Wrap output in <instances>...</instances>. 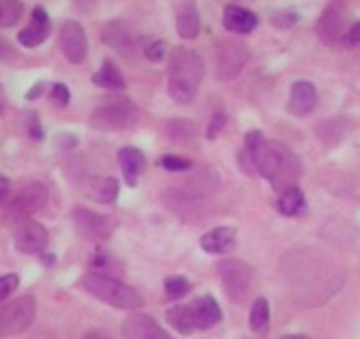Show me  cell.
Wrapping results in <instances>:
<instances>
[{
    "label": "cell",
    "instance_id": "8",
    "mask_svg": "<svg viewBox=\"0 0 360 339\" xmlns=\"http://www.w3.org/2000/svg\"><path fill=\"white\" fill-rule=\"evenodd\" d=\"M217 274H219L221 285L224 293L233 302H244L249 295L252 283V272L248 264L237 258H226L217 264Z\"/></svg>",
    "mask_w": 360,
    "mask_h": 339
},
{
    "label": "cell",
    "instance_id": "13",
    "mask_svg": "<svg viewBox=\"0 0 360 339\" xmlns=\"http://www.w3.org/2000/svg\"><path fill=\"white\" fill-rule=\"evenodd\" d=\"M48 198H50V193L43 182H29L25 188L20 189L9 209L18 217H27L29 214L39 212L41 209H44Z\"/></svg>",
    "mask_w": 360,
    "mask_h": 339
},
{
    "label": "cell",
    "instance_id": "17",
    "mask_svg": "<svg viewBox=\"0 0 360 339\" xmlns=\"http://www.w3.org/2000/svg\"><path fill=\"white\" fill-rule=\"evenodd\" d=\"M318 105V92L313 83L307 79L293 82L290 87V112L297 117H306L313 113Z\"/></svg>",
    "mask_w": 360,
    "mask_h": 339
},
{
    "label": "cell",
    "instance_id": "14",
    "mask_svg": "<svg viewBox=\"0 0 360 339\" xmlns=\"http://www.w3.org/2000/svg\"><path fill=\"white\" fill-rule=\"evenodd\" d=\"M124 339H173L154 318L134 311L122 321Z\"/></svg>",
    "mask_w": 360,
    "mask_h": 339
},
{
    "label": "cell",
    "instance_id": "41",
    "mask_svg": "<svg viewBox=\"0 0 360 339\" xmlns=\"http://www.w3.org/2000/svg\"><path fill=\"white\" fill-rule=\"evenodd\" d=\"M4 103H6V94L4 91H2V87H0V112H2V108H4Z\"/></svg>",
    "mask_w": 360,
    "mask_h": 339
},
{
    "label": "cell",
    "instance_id": "27",
    "mask_svg": "<svg viewBox=\"0 0 360 339\" xmlns=\"http://www.w3.org/2000/svg\"><path fill=\"white\" fill-rule=\"evenodd\" d=\"M191 292V281L186 276H169L165 279V293L168 299L176 300Z\"/></svg>",
    "mask_w": 360,
    "mask_h": 339
},
{
    "label": "cell",
    "instance_id": "2",
    "mask_svg": "<svg viewBox=\"0 0 360 339\" xmlns=\"http://www.w3.org/2000/svg\"><path fill=\"white\" fill-rule=\"evenodd\" d=\"M205 75V64L198 51L175 46L168 58V92L179 105H189L196 98Z\"/></svg>",
    "mask_w": 360,
    "mask_h": 339
},
{
    "label": "cell",
    "instance_id": "3",
    "mask_svg": "<svg viewBox=\"0 0 360 339\" xmlns=\"http://www.w3.org/2000/svg\"><path fill=\"white\" fill-rule=\"evenodd\" d=\"M165 318L176 332L189 335L216 327L223 320V313L212 295H203L188 304L169 307Z\"/></svg>",
    "mask_w": 360,
    "mask_h": 339
},
{
    "label": "cell",
    "instance_id": "16",
    "mask_svg": "<svg viewBox=\"0 0 360 339\" xmlns=\"http://www.w3.org/2000/svg\"><path fill=\"white\" fill-rule=\"evenodd\" d=\"M50 16H48L46 9L37 6L34 8L29 25L18 32V43L25 48H37L50 37Z\"/></svg>",
    "mask_w": 360,
    "mask_h": 339
},
{
    "label": "cell",
    "instance_id": "29",
    "mask_svg": "<svg viewBox=\"0 0 360 339\" xmlns=\"http://www.w3.org/2000/svg\"><path fill=\"white\" fill-rule=\"evenodd\" d=\"M159 165H161L166 172H186V170L191 168V161H189V159L175 154L162 155Z\"/></svg>",
    "mask_w": 360,
    "mask_h": 339
},
{
    "label": "cell",
    "instance_id": "25",
    "mask_svg": "<svg viewBox=\"0 0 360 339\" xmlns=\"http://www.w3.org/2000/svg\"><path fill=\"white\" fill-rule=\"evenodd\" d=\"M270 325V306L269 300L259 297L252 302L251 313H249V328L255 334H265Z\"/></svg>",
    "mask_w": 360,
    "mask_h": 339
},
{
    "label": "cell",
    "instance_id": "5",
    "mask_svg": "<svg viewBox=\"0 0 360 339\" xmlns=\"http://www.w3.org/2000/svg\"><path fill=\"white\" fill-rule=\"evenodd\" d=\"M138 106L129 98H110L90 113V126L98 131L129 129L138 120Z\"/></svg>",
    "mask_w": 360,
    "mask_h": 339
},
{
    "label": "cell",
    "instance_id": "23",
    "mask_svg": "<svg viewBox=\"0 0 360 339\" xmlns=\"http://www.w3.org/2000/svg\"><path fill=\"white\" fill-rule=\"evenodd\" d=\"M90 79L98 87L110 89V91H120V89L126 87V82H124L122 75H120V69L117 68V64L112 58H105L99 71H96V75H92Z\"/></svg>",
    "mask_w": 360,
    "mask_h": 339
},
{
    "label": "cell",
    "instance_id": "15",
    "mask_svg": "<svg viewBox=\"0 0 360 339\" xmlns=\"http://www.w3.org/2000/svg\"><path fill=\"white\" fill-rule=\"evenodd\" d=\"M79 191L92 202L113 203L119 196V182L113 177L101 175H83L79 179Z\"/></svg>",
    "mask_w": 360,
    "mask_h": 339
},
{
    "label": "cell",
    "instance_id": "7",
    "mask_svg": "<svg viewBox=\"0 0 360 339\" xmlns=\"http://www.w3.org/2000/svg\"><path fill=\"white\" fill-rule=\"evenodd\" d=\"M348 8L342 0H334L325 8L316 22V36L325 46H339L345 44L348 34Z\"/></svg>",
    "mask_w": 360,
    "mask_h": 339
},
{
    "label": "cell",
    "instance_id": "20",
    "mask_svg": "<svg viewBox=\"0 0 360 339\" xmlns=\"http://www.w3.org/2000/svg\"><path fill=\"white\" fill-rule=\"evenodd\" d=\"M101 37L106 46H112L113 50L120 51V53H133L134 46H136L131 29L127 27V23L120 22V20L106 23L101 32Z\"/></svg>",
    "mask_w": 360,
    "mask_h": 339
},
{
    "label": "cell",
    "instance_id": "32",
    "mask_svg": "<svg viewBox=\"0 0 360 339\" xmlns=\"http://www.w3.org/2000/svg\"><path fill=\"white\" fill-rule=\"evenodd\" d=\"M51 99H53L55 105L64 108L71 101V92H69V89L65 87L64 83H53L51 85Z\"/></svg>",
    "mask_w": 360,
    "mask_h": 339
},
{
    "label": "cell",
    "instance_id": "21",
    "mask_svg": "<svg viewBox=\"0 0 360 339\" xmlns=\"http://www.w3.org/2000/svg\"><path fill=\"white\" fill-rule=\"evenodd\" d=\"M223 25L228 32L251 34L258 27V16L240 6H226L223 13Z\"/></svg>",
    "mask_w": 360,
    "mask_h": 339
},
{
    "label": "cell",
    "instance_id": "11",
    "mask_svg": "<svg viewBox=\"0 0 360 339\" xmlns=\"http://www.w3.org/2000/svg\"><path fill=\"white\" fill-rule=\"evenodd\" d=\"M58 46H60L65 60L75 65L83 64L86 58V51H89L85 29L75 20H65L58 32Z\"/></svg>",
    "mask_w": 360,
    "mask_h": 339
},
{
    "label": "cell",
    "instance_id": "33",
    "mask_svg": "<svg viewBox=\"0 0 360 339\" xmlns=\"http://www.w3.org/2000/svg\"><path fill=\"white\" fill-rule=\"evenodd\" d=\"M224 124H226V113L224 112L214 113L212 119H210V122H209V127H207V138H209V140L217 138V134L223 131Z\"/></svg>",
    "mask_w": 360,
    "mask_h": 339
},
{
    "label": "cell",
    "instance_id": "18",
    "mask_svg": "<svg viewBox=\"0 0 360 339\" xmlns=\"http://www.w3.org/2000/svg\"><path fill=\"white\" fill-rule=\"evenodd\" d=\"M175 29L182 39L191 41L196 39L202 29V20H200V11L196 2L193 0H186L176 9V18H175Z\"/></svg>",
    "mask_w": 360,
    "mask_h": 339
},
{
    "label": "cell",
    "instance_id": "42",
    "mask_svg": "<svg viewBox=\"0 0 360 339\" xmlns=\"http://www.w3.org/2000/svg\"><path fill=\"white\" fill-rule=\"evenodd\" d=\"M86 2H90V4H94V2H98V0H78L79 9H85V4H86Z\"/></svg>",
    "mask_w": 360,
    "mask_h": 339
},
{
    "label": "cell",
    "instance_id": "38",
    "mask_svg": "<svg viewBox=\"0 0 360 339\" xmlns=\"http://www.w3.org/2000/svg\"><path fill=\"white\" fill-rule=\"evenodd\" d=\"M83 339H113V338L103 331H90L83 335Z\"/></svg>",
    "mask_w": 360,
    "mask_h": 339
},
{
    "label": "cell",
    "instance_id": "39",
    "mask_svg": "<svg viewBox=\"0 0 360 339\" xmlns=\"http://www.w3.org/2000/svg\"><path fill=\"white\" fill-rule=\"evenodd\" d=\"M44 92V83H36L32 87V91L27 94V99H36L37 96H41Z\"/></svg>",
    "mask_w": 360,
    "mask_h": 339
},
{
    "label": "cell",
    "instance_id": "31",
    "mask_svg": "<svg viewBox=\"0 0 360 339\" xmlns=\"http://www.w3.org/2000/svg\"><path fill=\"white\" fill-rule=\"evenodd\" d=\"M145 51V57L152 62H161L165 58L166 53V44L165 41L161 39H155V41H148L147 44L143 46Z\"/></svg>",
    "mask_w": 360,
    "mask_h": 339
},
{
    "label": "cell",
    "instance_id": "19",
    "mask_svg": "<svg viewBox=\"0 0 360 339\" xmlns=\"http://www.w3.org/2000/svg\"><path fill=\"white\" fill-rule=\"evenodd\" d=\"M237 244V230L233 226H216L200 238V245L210 255H226Z\"/></svg>",
    "mask_w": 360,
    "mask_h": 339
},
{
    "label": "cell",
    "instance_id": "35",
    "mask_svg": "<svg viewBox=\"0 0 360 339\" xmlns=\"http://www.w3.org/2000/svg\"><path fill=\"white\" fill-rule=\"evenodd\" d=\"M345 46L360 48V20L349 27L348 34L345 37Z\"/></svg>",
    "mask_w": 360,
    "mask_h": 339
},
{
    "label": "cell",
    "instance_id": "4",
    "mask_svg": "<svg viewBox=\"0 0 360 339\" xmlns=\"http://www.w3.org/2000/svg\"><path fill=\"white\" fill-rule=\"evenodd\" d=\"M82 286L101 302L119 309H141L145 304L143 297L136 290L101 272H86L82 278Z\"/></svg>",
    "mask_w": 360,
    "mask_h": 339
},
{
    "label": "cell",
    "instance_id": "34",
    "mask_svg": "<svg viewBox=\"0 0 360 339\" xmlns=\"http://www.w3.org/2000/svg\"><path fill=\"white\" fill-rule=\"evenodd\" d=\"M25 124H27V131H29L30 136L36 138V140H41V138H43V127H41V122H39V119H37L36 113L29 112Z\"/></svg>",
    "mask_w": 360,
    "mask_h": 339
},
{
    "label": "cell",
    "instance_id": "24",
    "mask_svg": "<svg viewBox=\"0 0 360 339\" xmlns=\"http://www.w3.org/2000/svg\"><path fill=\"white\" fill-rule=\"evenodd\" d=\"M278 207H279V212H281L283 216L297 217L300 216V214L306 212L307 209L306 196H304V193L295 186V188H290L281 193Z\"/></svg>",
    "mask_w": 360,
    "mask_h": 339
},
{
    "label": "cell",
    "instance_id": "37",
    "mask_svg": "<svg viewBox=\"0 0 360 339\" xmlns=\"http://www.w3.org/2000/svg\"><path fill=\"white\" fill-rule=\"evenodd\" d=\"M9 184H11V182H9V179L4 177V175H0V202L8 198Z\"/></svg>",
    "mask_w": 360,
    "mask_h": 339
},
{
    "label": "cell",
    "instance_id": "22",
    "mask_svg": "<svg viewBox=\"0 0 360 339\" xmlns=\"http://www.w3.org/2000/svg\"><path fill=\"white\" fill-rule=\"evenodd\" d=\"M119 165L126 184L129 188H134L145 170V155L134 147H124L119 152Z\"/></svg>",
    "mask_w": 360,
    "mask_h": 339
},
{
    "label": "cell",
    "instance_id": "30",
    "mask_svg": "<svg viewBox=\"0 0 360 339\" xmlns=\"http://www.w3.org/2000/svg\"><path fill=\"white\" fill-rule=\"evenodd\" d=\"M20 285V278L16 274L0 276V304H4L8 297H11L16 292Z\"/></svg>",
    "mask_w": 360,
    "mask_h": 339
},
{
    "label": "cell",
    "instance_id": "10",
    "mask_svg": "<svg viewBox=\"0 0 360 339\" xmlns=\"http://www.w3.org/2000/svg\"><path fill=\"white\" fill-rule=\"evenodd\" d=\"M72 221H75L76 231L86 241H106L112 237L117 228V219L112 216H103L94 210L85 207H76L72 210Z\"/></svg>",
    "mask_w": 360,
    "mask_h": 339
},
{
    "label": "cell",
    "instance_id": "1",
    "mask_svg": "<svg viewBox=\"0 0 360 339\" xmlns=\"http://www.w3.org/2000/svg\"><path fill=\"white\" fill-rule=\"evenodd\" d=\"M245 154L252 168L272 184L276 191L295 188L300 177V161L295 152L278 140H266L259 131L245 136Z\"/></svg>",
    "mask_w": 360,
    "mask_h": 339
},
{
    "label": "cell",
    "instance_id": "28",
    "mask_svg": "<svg viewBox=\"0 0 360 339\" xmlns=\"http://www.w3.org/2000/svg\"><path fill=\"white\" fill-rule=\"evenodd\" d=\"M168 134L176 143H180V141L186 143V141H193V138L196 136V129L188 120H173L168 124Z\"/></svg>",
    "mask_w": 360,
    "mask_h": 339
},
{
    "label": "cell",
    "instance_id": "9",
    "mask_svg": "<svg viewBox=\"0 0 360 339\" xmlns=\"http://www.w3.org/2000/svg\"><path fill=\"white\" fill-rule=\"evenodd\" d=\"M249 53L248 46L240 41L224 39L217 44L216 51V76L219 82H231L242 72L248 64Z\"/></svg>",
    "mask_w": 360,
    "mask_h": 339
},
{
    "label": "cell",
    "instance_id": "40",
    "mask_svg": "<svg viewBox=\"0 0 360 339\" xmlns=\"http://www.w3.org/2000/svg\"><path fill=\"white\" fill-rule=\"evenodd\" d=\"M281 339H311V338H307V335L304 334H288V335H283Z\"/></svg>",
    "mask_w": 360,
    "mask_h": 339
},
{
    "label": "cell",
    "instance_id": "12",
    "mask_svg": "<svg viewBox=\"0 0 360 339\" xmlns=\"http://www.w3.org/2000/svg\"><path fill=\"white\" fill-rule=\"evenodd\" d=\"M48 231L30 217H20L15 228V245L25 255H36L48 245Z\"/></svg>",
    "mask_w": 360,
    "mask_h": 339
},
{
    "label": "cell",
    "instance_id": "26",
    "mask_svg": "<svg viewBox=\"0 0 360 339\" xmlns=\"http://www.w3.org/2000/svg\"><path fill=\"white\" fill-rule=\"evenodd\" d=\"M23 4L20 0H0V29H9L20 22Z\"/></svg>",
    "mask_w": 360,
    "mask_h": 339
},
{
    "label": "cell",
    "instance_id": "36",
    "mask_svg": "<svg viewBox=\"0 0 360 339\" xmlns=\"http://www.w3.org/2000/svg\"><path fill=\"white\" fill-rule=\"evenodd\" d=\"M16 55L15 48H13V44L9 43L8 39H4V37H0V60L2 62H9L13 57Z\"/></svg>",
    "mask_w": 360,
    "mask_h": 339
},
{
    "label": "cell",
    "instance_id": "6",
    "mask_svg": "<svg viewBox=\"0 0 360 339\" xmlns=\"http://www.w3.org/2000/svg\"><path fill=\"white\" fill-rule=\"evenodd\" d=\"M37 314V302L32 295H22L0 304V339L18 335L32 327Z\"/></svg>",
    "mask_w": 360,
    "mask_h": 339
}]
</instances>
